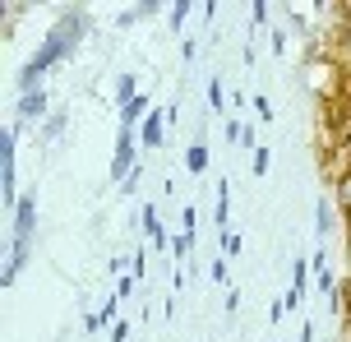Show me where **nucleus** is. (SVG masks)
<instances>
[{
  "label": "nucleus",
  "instance_id": "22",
  "mask_svg": "<svg viewBox=\"0 0 351 342\" xmlns=\"http://www.w3.org/2000/svg\"><path fill=\"white\" fill-rule=\"evenodd\" d=\"M347 148H351V144H347Z\"/></svg>",
  "mask_w": 351,
  "mask_h": 342
},
{
  "label": "nucleus",
  "instance_id": "7",
  "mask_svg": "<svg viewBox=\"0 0 351 342\" xmlns=\"http://www.w3.org/2000/svg\"><path fill=\"white\" fill-rule=\"evenodd\" d=\"M143 232H148V236H153V241H158V250H162V245H171V241H167V232H162V217H158V204H143Z\"/></svg>",
  "mask_w": 351,
  "mask_h": 342
},
{
  "label": "nucleus",
  "instance_id": "13",
  "mask_svg": "<svg viewBox=\"0 0 351 342\" xmlns=\"http://www.w3.org/2000/svg\"><path fill=\"white\" fill-rule=\"evenodd\" d=\"M254 116H259V121H273V107H268V97H263V93L254 97Z\"/></svg>",
  "mask_w": 351,
  "mask_h": 342
},
{
  "label": "nucleus",
  "instance_id": "3",
  "mask_svg": "<svg viewBox=\"0 0 351 342\" xmlns=\"http://www.w3.org/2000/svg\"><path fill=\"white\" fill-rule=\"evenodd\" d=\"M14 148H19V134L14 130H0V199L5 208H19V190H14Z\"/></svg>",
  "mask_w": 351,
  "mask_h": 342
},
{
  "label": "nucleus",
  "instance_id": "5",
  "mask_svg": "<svg viewBox=\"0 0 351 342\" xmlns=\"http://www.w3.org/2000/svg\"><path fill=\"white\" fill-rule=\"evenodd\" d=\"M162 134H167V116H162V111H148V121L139 125V144L143 148H162Z\"/></svg>",
  "mask_w": 351,
  "mask_h": 342
},
{
  "label": "nucleus",
  "instance_id": "11",
  "mask_svg": "<svg viewBox=\"0 0 351 342\" xmlns=\"http://www.w3.org/2000/svg\"><path fill=\"white\" fill-rule=\"evenodd\" d=\"M190 19V0H180V5H171V28H180Z\"/></svg>",
  "mask_w": 351,
  "mask_h": 342
},
{
  "label": "nucleus",
  "instance_id": "6",
  "mask_svg": "<svg viewBox=\"0 0 351 342\" xmlns=\"http://www.w3.org/2000/svg\"><path fill=\"white\" fill-rule=\"evenodd\" d=\"M19 116H23V121L47 116V88H37V93H28V97H19Z\"/></svg>",
  "mask_w": 351,
  "mask_h": 342
},
{
  "label": "nucleus",
  "instance_id": "18",
  "mask_svg": "<svg viewBox=\"0 0 351 342\" xmlns=\"http://www.w3.org/2000/svg\"><path fill=\"white\" fill-rule=\"evenodd\" d=\"M102 324H106L102 315H84V333H97V328H102Z\"/></svg>",
  "mask_w": 351,
  "mask_h": 342
},
{
  "label": "nucleus",
  "instance_id": "16",
  "mask_svg": "<svg viewBox=\"0 0 351 342\" xmlns=\"http://www.w3.org/2000/svg\"><path fill=\"white\" fill-rule=\"evenodd\" d=\"M213 278H217V282H227V259H222V254H217V259H213Z\"/></svg>",
  "mask_w": 351,
  "mask_h": 342
},
{
  "label": "nucleus",
  "instance_id": "1",
  "mask_svg": "<svg viewBox=\"0 0 351 342\" xmlns=\"http://www.w3.org/2000/svg\"><path fill=\"white\" fill-rule=\"evenodd\" d=\"M84 33H88V14H79V10H70V14L56 23L51 33H47V42H42V51L19 70V97H28V93H37L42 88V79H47V70L51 65H60L65 56H74V47L84 42Z\"/></svg>",
  "mask_w": 351,
  "mask_h": 342
},
{
  "label": "nucleus",
  "instance_id": "4",
  "mask_svg": "<svg viewBox=\"0 0 351 342\" xmlns=\"http://www.w3.org/2000/svg\"><path fill=\"white\" fill-rule=\"evenodd\" d=\"M134 148H139V130H121L116 158H111V180H116V185H125V180L134 176Z\"/></svg>",
  "mask_w": 351,
  "mask_h": 342
},
{
  "label": "nucleus",
  "instance_id": "8",
  "mask_svg": "<svg viewBox=\"0 0 351 342\" xmlns=\"http://www.w3.org/2000/svg\"><path fill=\"white\" fill-rule=\"evenodd\" d=\"M185 167H190L194 176H199V171L208 167V148H204V144H190V148H185Z\"/></svg>",
  "mask_w": 351,
  "mask_h": 342
},
{
  "label": "nucleus",
  "instance_id": "19",
  "mask_svg": "<svg viewBox=\"0 0 351 342\" xmlns=\"http://www.w3.org/2000/svg\"><path fill=\"white\" fill-rule=\"evenodd\" d=\"M125 338H130V324H125V319H121V324H111V342H125Z\"/></svg>",
  "mask_w": 351,
  "mask_h": 342
},
{
  "label": "nucleus",
  "instance_id": "12",
  "mask_svg": "<svg viewBox=\"0 0 351 342\" xmlns=\"http://www.w3.org/2000/svg\"><path fill=\"white\" fill-rule=\"evenodd\" d=\"M208 102H213V111H222V107H227V97H222V84H217V79L208 84Z\"/></svg>",
  "mask_w": 351,
  "mask_h": 342
},
{
  "label": "nucleus",
  "instance_id": "15",
  "mask_svg": "<svg viewBox=\"0 0 351 342\" xmlns=\"http://www.w3.org/2000/svg\"><path fill=\"white\" fill-rule=\"evenodd\" d=\"M268 171V148H254V176Z\"/></svg>",
  "mask_w": 351,
  "mask_h": 342
},
{
  "label": "nucleus",
  "instance_id": "17",
  "mask_svg": "<svg viewBox=\"0 0 351 342\" xmlns=\"http://www.w3.org/2000/svg\"><path fill=\"white\" fill-rule=\"evenodd\" d=\"M143 269H148V259H143V254H134V259H130V278H143Z\"/></svg>",
  "mask_w": 351,
  "mask_h": 342
},
{
  "label": "nucleus",
  "instance_id": "20",
  "mask_svg": "<svg viewBox=\"0 0 351 342\" xmlns=\"http://www.w3.org/2000/svg\"><path fill=\"white\" fill-rule=\"evenodd\" d=\"M60 130H65V116H51V125H47V139H56Z\"/></svg>",
  "mask_w": 351,
  "mask_h": 342
},
{
  "label": "nucleus",
  "instance_id": "9",
  "mask_svg": "<svg viewBox=\"0 0 351 342\" xmlns=\"http://www.w3.org/2000/svg\"><path fill=\"white\" fill-rule=\"evenodd\" d=\"M134 97H139V93H134V79H130V74H121V84H116V107L125 111Z\"/></svg>",
  "mask_w": 351,
  "mask_h": 342
},
{
  "label": "nucleus",
  "instance_id": "14",
  "mask_svg": "<svg viewBox=\"0 0 351 342\" xmlns=\"http://www.w3.org/2000/svg\"><path fill=\"white\" fill-rule=\"evenodd\" d=\"M337 199H342V208H351V171L342 176V185H337Z\"/></svg>",
  "mask_w": 351,
  "mask_h": 342
},
{
  "label": "nucleus",
  "instance_id": "10",
  "mask_svg": "<svg viewBox=\"0 0 351 342\" xmlns=\"http://www.w3.org/2000/svg\"><path fill=\"white\" fill-rule=\"evenodd\" d=\"M319 232H324V236L333 232V204H328V199L319 204Z\"/></svg>",
  "mask_w": 351,
  "mask_h": 342
},
{
  "label": "nucleus",
  "instance_id": "21",
  "mask_svg": "<svg viewBox=\"0 0 351 342\" xmlns=\"http://www.w3.org/2000/svg\"><path fill=\"white\" fill-rule=\"evenodd\" d=\"M194 217H199L194 208H185V213H180V222H185V236H194Z\"/></svg>",
  "mask_w": 351,
  "mask_h": 342
},
{
  "label": "nucleus",
  "instance_id": "2",
  "mask_svg": "<svg viewBox=\"0 0 351 342\" xmlns=\"http://www.w3.org/2000/svg\"><path fill=\"white\" fill-rule=\"evenodd\" d=\"M33 232H37V199L23 195V199H19V208H14V245H10V264H5V273H0V287H5V291L19 282V273H23V264H28Z\"/></svg>",
  "mask_w": 351,
  "mask_h": 342
}]
</instances>
